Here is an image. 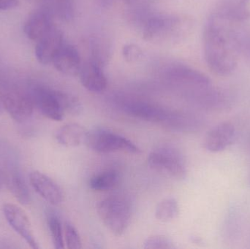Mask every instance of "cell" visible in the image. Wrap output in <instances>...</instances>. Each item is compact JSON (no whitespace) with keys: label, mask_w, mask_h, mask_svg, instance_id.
Segmentation results:
<instances>
[{"label":"cell","mask_w":250,"mask_h":249,"mask_svg":"<svg viewBox=\"0 0 250 249\" xmlns=\"http://www.w3.org/2000/svg\"><path fill=\"white\" fill-rule=\"evenodd\" d=\"M236 137V129L230 122H223L211 128L204 137L203 146L207 152L219 153L233 143Z\"/></svg>","instance_id":"cell-10"},{"label":"cell","mask_w":250,"mask_h":249,"mask_svg":"<svg viewBox=\"0 0 250 249\" xmlns=\"http://www.w3.org/2000/svg\"><path fill=\"white\" fill-rule=\"evenodd\" d=\"M88 130L83 126L70 123L60 127L55 133V138L60 144L65 147H77L85 144Z\"/></svg>","instance_id":"cell-16"},{"label":"cell","mask_w":250,"mask_h":249,"mask_svg":"<svg viewBox=\"0 0 250 249\" xmlns=\"http://www.w3.org/2000/svg\"><path fill=\"white\" fill-rule=\"evenodd\" d=\"M179 213L177 200L173 197L163 199L156 207L155 217L160 222H167L173 220Z\"/></svg>","instance_id":"cell-21"},{"label":"cell","mask_w":250,"mask_h":249,"mask_svg":"<svg viewBox=\"0 0 250 249\" xmlns=\"http://www.w3.org/2000/svg\"><path fill=\"white\" fill-rule=\"evenodd\" d=\"M166 79L185 92L195 102L204 92L214 86L211 79L199 70L185 65H176L166 72Z\"/></svg>","instance_id":"cell-5"},{"label":"cell","mask_w":250,"mask_h":249,"mask_svg":"<svg viewBox=\"0 0 250 249\" xmlns=\"http://www.w3.org/2000/svg\"><path fill=\"white\" fill-rule=\"evenodd\" d=\"M238 42L240 56L250 67V21L238 26Z\"/></svg>","instance_id":"cell-22"},{"label":"cell","mask_w":250,"mask_h":249,"mask_svg":"<svg viewBox=\"0 0 250 249\" xmlns=\"http://www.w3.org/2000/svg\"><path fill=\"white\" fill-rule=\"evenodd\" d=\"M7 187L15 198L23 205L31 201L30 192L26 181L18 171H12L7 177Z\"/></svg>","instance_id":"cell-18"},{"label":"cell","mask_w":250,"mask_h":249,"mask_svg":"<svg viewBox=\"0 0 250 249\" xmlns=\"http://www.w3.org/2000/svg\"><path fill=\"white\" fill-rule=\"evenodd\" d=\"M1 175H0V190H1Z\"/></svg>","instance_id":"cell-29"},{"label":"cell","mask_w":250,"mask_h":249,"mask_svg":"<svg viewBox=\"0 0 250 249\" xmlns=\"http://www.w3.org/2000/svg\"><path fill=\"white\" fill-rule=\"evenodd\" d=\"M52 20L49 13L45 11L34 13L26 20L24 25V33L29 39L38 41L53 27Z\"/></svg>","instance_id":"cell-17"},{"label":"cell","mask_w":250,"mask_h":249,"mask_svg":"<svg viewBox=\"0 0 250 249\" xmlns=\"http://www.w3.org/2000/svg\"><path fill=\"white\" fill-rule=\"evenodd\" d=\"M0 102L9 115L17 122L27 121L34 110L29 89L10 78H0Z\"/></svg>","instance_id":"cell-4"},{"label":"cell","mask_w":250,"mask_h":249,"mask_svg":"<svg viewBox=\"0 0 250 249\" xmlns=\"http://www.w3.org/2000/svg\"><path fill=\"white\" fill-rule=\"evenodd\" d=\"M85 144L97 153L124 152L138 154L141 152L139 148L131 140L106 129H94L88 131Z\"/></svg>","instance_id":"cell-8"},{"label":"cell","mask_w":250,"mask_h":249,"mask_svg":"<svg viewBox=\"0 0 250 249\" xmlns=\"http://www.w3.org/2000/svg\"><path fill=\"white\" fill-rule=\"evenodd\" d=\"M55 68L69 76L79 75L82 68V58L79 51L73 45L63 44L53 60Z\"/></svg>","instance_id":"cell-14"},{"label":"cell","mask_w":250,"mask_h":249,"mask_svg":"<svg viewBox=\"0 0 250 249\" xmlns=\"http://www.w3.org/2000/svg\"><path fill=\"white\" fill-rule=\"evenodd\" d=\"M64 240L69 249L82 248V240L76 228L70 222H66L64 226Z\"/></svg>","instance_id":"cell-25"},{"label":"cell","mask_w":250,"mask_h":249,"mask_svg":"<svg viewBox=\"0 0 250 249\" xmlns=\"http://www.w3.org/2000/svg\"><path fill=\"white\" fill-rule=\"evenodd\" d=\"M148 165L153 171L175 179L183 180L187 176L185 158L171 146H161L152 151L148 156Z\"/></svg>","instance_id":"cell-6"},{"label":"cell","mask_w":250,"mask_h":249,"mask_svg":"<svg viewBox=\"0 0 250 249\" xmlns=\"http://www.w3.org/2000/svg\"><path fill=\"white\" fill-rule=\"evenodd\" d=\"M28 89L34 106L49 119L60 121L64 119L66 113L79 115L82 112V103L73 95L36 83Z\"/></svg>","instance_id":"cell-3"},{"label":"cell","mask_w":250,"mask_h":249,"mask_svg":"<svg viewBox=\"0 0 250 249\" xmlns=\"http://www.w3.org/2000/svg\"><path fill=\"white\" fill-rule=\"evenodd\" d=\"M122 1H123V2L125 3V4H133V3H135V1H137V0H122Z\"/></svg>","instance_id":"cell-28"},{"label":"cell","mask_w":250,"mask_h":249,"mask_svg":"<svg viewBox=\"0 0 250 249\" xmlns=\"http://www.w3.org/2000/svg\"><path fill=\"white\" fill-rule=\"evenodd\" d=\"M0 110H1V106H0Z\"/></svg>","instance_id":"cell-30"},{"label":"cell","mask_w":250,"mask_h":249,"mask_svg":"<svg viewBox=\"0 0 250 249\" xmlns=\"http://www.w3.org/2000/svg\"><path fill=\"white\" fill-rule=\"evenodd\" d=\"M82 86L94 93H101L107 87V79L102 66L89 60L82 64L79 73Z\"/></svg>","instance_id":"cell-15"},{"label":"cell","mask_w":250,"mask_h":249,"mask_svg":"<svg viewBox=\"0 0 250 249\" xmlns=\"http://www.w3.org/2000/svg\"><path fill=\"white\" fill-rule=\"evenodd\" d=\"M64 43V38L61 31L53 26L37 42L35 48L37 59L44 65L51 64Z\"/></svg>","instance_id":"cell-11"},{"label":"cell","mask_w":250,"mask_h":249,"mask_svg":"<svg viewBox=\"0 0 250 249\" xmlns=\"http://www.w3.org/2000/svg\"><path fill=\"white\" fill-rule=\"evenodd\" d=\"M48 225L51 233V239L54 248L62 249L64 248V237H63L62 228L60 218L54 213H49L48 215Z\"/></svg>","instance_id":"cell-23"},{"label":"cell","mask_w":250,"mask_h":249,"mask_svg":"<svg viewBox=\"0 0 250 249\" xmlns=\"http://www.w3.org/2000/svg\"><path fill=\"white\" fill-rule=\"evenodd\" d=\"M3 213L10 227L25 240L31 248L40 249L34 235L29 218L23 209L16 205L6 203L3 206Z\"/></svg>","instance_id":"cell-9"},{"label":"cell","mask_w":250,"mask_h":249,"mask_svg":"<svg viewBox=\"0 0 250 249\" xmlns=\"http://www.w3.org/2000/svg\"><path fill=\"white\" fill-rule=\"evenodd\" d=\"M18 5V0H0V10H10Z\"/></svg>","instance_id":"cell-27"},{"label":"cell","mask_w":250,"mask_h":249,"mask_svg":"<svg viewBox=\"0 0 250 249\" xmlns=\"http://www.w3.org/2000/svg\"><path fill=\"white\" fill-rule=\"evenodd\" d=\"M195 21L189 16H159L147 20L143 30L144 39L161 45H176L193 31Z\"/></svg>","instance_id":"cell-2"},{"label":"cell","mask_w":250,"mask_h":249,"mask_svg":"<svg viewBox=\"0 0 250 249\" xmlns=\"http://www.w3.org/2000/svg\"><path fill=\"white\" fill-rule=\"evenodd\" d=\"M238 23L211 12L203 33L204 58L207 67L220 77L230 76L240 58Z\"/></svg>","instance_id":"cell-1"},{"label":"cell","mask_w":250,"mask_h":249,"mask_svg":"<svg viewBox=\"0 0 250 249\" xmlns=\"http://www.w3.org/2000/svg\"><path fill=\"white\" fill-rule=\"evenodd\" d=\"M145 249H176L173 241L168 237L163 235H155L148 237L144 243Z\"/></svg>","instance_id":"cell-24"},{"label":"cell","mask_w":250,"mask_h":249,"mask_svg":"<svg viewBox=\"0 0 250 249\" xmlns=\"http://www.w3.org/2000/svg\"><path fill=\"white\" fill-rule=\"evenodd\" d=\"M29 181L35 192L50 204L58 206L62 203L64 196L61 188L48 175L34 171L29 175Z\"/></svg>","instance_id":"cell-12"},{"label":"cell","mask_w":250,"mask_h":249,"mask_svg":"<svg viewBox=\"0 0 250 249\" xmlns=\"http://www.w3.org/2000/svg\"><path fill=\"white\" fill-rule=\"evenodd\" d=\"M97 212L104 225L117 236L124 233L130 222V207L118 197H109L100 202Z\"/></svg>","instance_id":"cell-7"},{"label":"cell","mask_w":250,"mask_h":249,"mask_svg":"<svg viewBox=\"0 0 250 249\" xmlns=\"http://www.w3.org/2000/svg\"><path fill=\"white\" fill-rule=\"evenodd\" d=\"M233 23L250 21V0H219L213 11Z\"/></svg>","instance_id":"cell-13"},{"label":"cell","mask_w":250,"mask_h":249,"mask_svg":"<svg viewBox=\"0 0 250 249\" xmlns=\"http://www.w3.org/2000/svg\"><path fill=\"white\" fill-rule=\"evenodd\" d=\"M118 181V172L115 171H104L91 178L89 187L95 191H108L115 187Z\"/></svg>","instance_id":"cell-20"},{"label":"cell","mask_w":250,"mask_h":249,"mask_svg":"<svg viewBox=\"0 0 250 249\" xmlns=\"http://www.w3.org/2000/svg\"><path fill=\"white\" fill-rule=\"evenodd\" d=\"M91 61L102 66L106 63L111 54V45L105 38H94L89 42Z\"/></svg>","instance_id":"cell-19"},{"label":"cell","mask_w":250,"mask_h":249,"mask_svg":"<svg viewBox=\"0 0 250 249\" xmlns=\"http://www.w3.org/2000/svg\"><path fill=\"white\" fill-rule=\"evenodd\" d=\"M123 57L126 62L135 64L142 58L143 51L138 45L134 43L126 44L123 48Z\"/></svg>","instance_id":"cell-26"}]
</instances>
